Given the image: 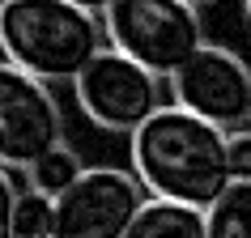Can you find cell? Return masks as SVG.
<instances>
[{
    "mask_svg": "<svg viewBox=\"0 0 251 238\" xmlns=\"http://www.w3.org/2000/svg\"><path fill=\"white\" fill-rule=\"evenodd\" d=\"M243 4H247V17H251V0H243Z\"/></svg>",
    "mask_w": 251,
    "mask_h": 238,
    "instance_id": "16",
    "label": "cell"
},
{
    "mask_svg": "<svg viewBox=\"0 0 251 238\" xmlns=\"http://www.w3.org/2000/svg\"><path fill=\"white\" fill-rule=\"evenodd\" d=\"M17 196H22V187L13 183L9 166H0V238H13V213H17Z\"/></svg>",
    "mask_w": 251,
    "mask_h": 238,
    "instance_id": "12",
    "label": "cell"
},
{
    "mask_svg": "<svg viewBox=\"0 0 251 238\" xmlns=\"http://www.w3.org/2000/svg\"><path fill=\"white\" fill-rule=\"evenodd\" d=\"M81 170H85V166L77 162V153H73L68 141H64V145H55L51 153H43L26 174H30V187H39V191H47V196H64L68 187L81 179Z\"/></svg>",
    "mask_w": 251,
    "mask_h": 238,
    "instance_id": "10",
    "label": "cell"
},
{
    "mask_svg": "<svg viewBox=\"0 0 251 238\" xmlns=\"http://www.w3.org/2000/svg\"><path fill=\"white\" fill-rule=\"evenodd\" d=\"M230 170H234V179L251 183V128L230 132Z\"/></svg>",
    "mask_w": 251,
    "mask_h": 238,
    "instance_id": "13",
    "label": "cell"
},
{
    "mask_svg": "<svg viewBox=\"0 0 251 238\" xmlns=\"http://www.w3.org/2000/svg\"><path fill=\"white\" fill-rule=\"evenodd\" d=\"M175 102L196 111L226 132H238L251 123V64L230 47L204 43L192 60L171 77Z\"/></svg>",
    "mask_w": 251,
    "mask_h": 238,
    "instance_id": "7",
    "label": "cell"
},
{
    "mask_svg": "<svg viewBox=\"0 0 251 238\" xmlns=\"http://www.w3.org/2000/svg\"><path fill=\"white\" fill-rule=\"evenodd\" d=\"M209 238H251V183L234 179L209 209Z\"/></svg>",
    "mask_w": 251,
    "mask_h": 238,
    "instance_id": "9",
    "label": "cell"
},
{
    "mask_svg": "<svg viewBox=\"0 0 251 238\" xmlns=\"http://www.w3.org/2000/svg\"><path fill=\"white\" fill-rule=\"evenodd\" d=\"M106 43V22L73 0H0L4 60L47 85H77Z\"/></svg>",
    "mask_w": 251,
    "mask_h": 238,
    "instance_id": "2",
    "label": "cell"
},
{
    "mask_svg": "<svg viewBox=\"0 0 251 238\" xmlns=\"http://www.w3.org/2000/svg\"><path fill=\"white\" fill-rule=\"evenodd\" d=\"M145 204L149 187L136 170L90 166L64 196H55L51 238H124Z\"/></svg>",
    "mask_w": 251,
    "mask_h": 238,
    "instance_id": "5",
    "label": "cell"
},
{
    "mask_svg": "<svg viewBox=\"0 0 251 238\" xmlns=\"http://www.w3.org/2000/svg\"><path fill=\"white\" fill-rule=\"evenodd\" d=\"M106 39L158 77H175L204 47L200 9L183 0H115L102 13Z\"/></svg>",
    "mask_w": 251,
    "mask_h": 238,
    "instance_id": "3",
    "label": "cell"
},
{
    "mask_svg": "<svg viewBox=\"0 0 251 238\" xmlns=\"http://www.w3.org/2000/svg\"><path fill=\"white\" fill-rule=\"evenodd\" d=\"M73 4H81V9H90V13H98V17H102L106 9L115 4V0H73Z\"/></svg>",
    "mask_w": 251,
    "mask_h": 238,
    "instance_id": "14",
    "label": "cell"
},
{
    "mask_svg": "<svg viewBox=\"0 0 251 238\" xmlns=\"http://www.w3.org/2000/svg\"><path fill=\"white\" fill-rule=\"evenodd\" d=\"M73 90H77V102L94 128L124 136H132L145 119H153L166 106L162 102L166 77H158L153 68H145L132 55H124L119 47H102Z\"/></svg>",
    "mask_w": 251,
    "mask_h": 238,
    "instance_id": "4",
    "label": "cell"
},
{
    "mask_svg": "<svg viewBox=\"0 0 251 238\" xmlns=\"http://www.w3.org/2000/svg\"><path fill=\"white\" fill-rule=\"evenodd\" d=\"M55 230V196L39 187H22L13 213V238H51Z\"/></svg>",
    "mask_w": 251,
    "mask_h": 238,
    "instance_id": "11",
    "label": "cell"
},
{
    "mask_svg": "<svg viewBox=\"0 0 251 238\" xmlns=\"http://www.w3.org/2000/svg\"><path fill=\"white\" fill-rule=\"evenodd\" d=\"M55 145H64V115L51 85L0 60V166L30 170Z\"/></svg>",
    "mask_w": 251,
    "mask_h": 238,
    "instance_id": "6",
    "label": "cell"
},
{
    "mask_svg": "<svg viewBox=\"0 0 251 238\" xmlns=\"http://www.w3.org/2000/svg\"><path fill=\"white\" fill-rule=\"evenodd\" d=\"M124 238H209V217L204 209L149 196V204L136 213L132 230Z\"/></svg>",
    "mask_w": 251,
    "mask_h": 238,
    "instance_id": "8",
    "label": "cell"
},
{
    "mask_svg": "<svg viewBox=\"0 0 251 238\" xmlns=\"http://www.w3.org/2000/svg\"><path fill=\"white\" fill-rule=\"evenodd\" d=\"M132 170L158 200L209 209L234 183L230 132L200 119L187 106H162L132 132Z\"/></svg>",
    "mask_w": 251,
    "mask_h": 238,
    "instance_id": "1",
    "label": "cell"
},
{
    "mask_svg": "<svg viewBox=\"0 0 251 238\" xmlns=\"http://www.w3.org/2000/svg\"><path fill=\"white\" fill-rule=\"evenodd\" d=\"M183 4H192V9H209V4H217V0H183Z\"/></svg>",
    "mask_w": 251,
    "mask_h": 238,
    "instance_id": "15",
    "label": "cell"
}]
</instances>
